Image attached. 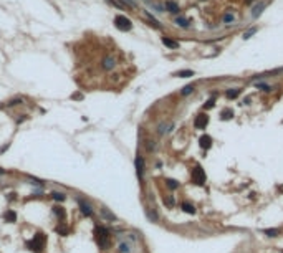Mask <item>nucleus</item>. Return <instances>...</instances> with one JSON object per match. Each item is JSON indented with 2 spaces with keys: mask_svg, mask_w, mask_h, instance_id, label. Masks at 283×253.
<instances>
[{
  "mask_svg": "<svg viewBox=\"0 0 283 253\" xmlns=\"http://www.w3.org/2000/svg\"><path fill=\"white\" fill-rule=\"evenodd\" d=\"M45 243H47V237L43 232H36L35 237H33L30 242H27V248L33 253H43V248H45Z\"/></svg>",
  "mask_w": 283,
  "mask_h": 253,
  "instance_id": "1",
  "label": "nucleus"
},
{
  "mask_svg": "<svg viewBox=\"0 0 283 253\" xmlns=\"http://www.w3.org/2000/svg\"><path fill=\"white\" fill-rule=\"evenodd\" d=\"M94 240H96V243L100 245V248H106L108 243H109V230H108L106 227H101V225H98L96 228H94Z\"/></svg>",
  "mask_w": 283,
  "mask_h": 253,
  "instance_id": "2",
  "label": "nucleus"
},
{
  "mask_svg": "<svg viewBox=\"0 0 283 253\" xmlns=\"http://www.w3.org/2000/svg\"><path fill=\"white\" fill-rule=\"evenodd\" d=\"M114 27L118 30H121V32H129V30L133 28V23H131V20H129L128 17L118 15V17L114 18Z\"/></svg>",
  "mask_w": 283,
  "mask_h": 253,
  "instance_id": "3",
  "label": "nucleus"
},
{
  "mask_svg": "<svg viewBox=\"0 0 283 253\" xmlns=\"http://www.w3.org/2000/svg\"><path fill=\"white\" fill-rule=\"evenodd\" d=\"M192 182L194 184H197V185H204L205 182V172L202 167H194L192 169Z\"/></svg>",
  "mask_w": 283,
  "mask_h": 253,
  "instance_id": "4",
  "label": "nucleus"
},
{
  "mask_svg": "<svg viewBox=\"0 0 283 253\" xmlns=\"http://www.w3.org/2000/svg\"><path fill=\"white\" fill-rule=\"evenodd\" d=\"M78 205H79V210H81V214L85 215V217H91V215H93V207L86 202V200L78 199Z\"/></svg>",
  "mask_w": 283,
  "mask_h": 253,
  "instance_id": "5",
  "label": "nucleus"
},
{
  "mask_svg": "<svg viewBox=\"0 0 283 253\" xmlns=\"http://www.w3.org/2000/svg\"><path fill=\"white\" fill-rule=\"evenodd\" d=\"M209 124V116L207 114H199L197 118L194 119V128L195 129H204Z\"/></svg>",
  "mask_w": 283,
  "mask_h": 253,
  "instance_id": "6",
  "label": "nucleus"
},
{
  "mask_svg": "<svg viewBox=\"0 0 283 253\" xmlns=\"http://www.w3.org/2000/svg\"><path fill=\"white\" fill-rule=\"evenodd\" d=\"M134 165H136V174H137V179L143 182V177H144V159L141 156L136 157L134 160Z\"/></svg>",
  "mask_w": 283,
  "mask_h": 253,
  "instance_id": "7",
  "label": "nucleus"
},
{
  "mask_svg": "<svg viewBox=\"0 0 283 253\" xmlns=\"http://www.w3.org/2000/svg\"><path fill=\"white\" fill-rule=\"evenodd\" d=\"M101 215H103V218H106L108 222H116L118 218H116V215L113 214L108 207H101Z\"/></svg>",
  "mask_w": 283,
  "mask_h": 253,
  "instance_id": "8",
  "label": "nucleus"
},
{
  "mask_svg": "<svg viewBox=\"0 0 283 253\" xmlns=\"http://www.w3.org/2000/svg\"><path fill=\"white\" fill-rule=\"evenodd\" d=\"M199 144H201V147L202 149H210V146H212V137L210 136H201V139H199Z\"/></svg>",
  "mask_w": 283,
  "mask_h": 253,
  "instance_id": "9",
  "label": "nucleus"
},
{
  "mask_svg": "<svg viewBox=\"0 0 283 253\" xmlns=\"http://www.w3.org/2000/svg\"><path fill=\"white\" fill-rule=\"evenodd\" d=\"M166 10L171 12V13H177V12H179L180 8H179V5H177L176 2H172V0H167V2H166Z\"/></svg>",
  "mask_w": 283,
  "mask_h": 253,
  "instance_id": "10",
  "label": "nucleus"
},
{
  "mask_svg": "<svg viewBox=\"0 0 283 253\" xmlns=\"http://www.w3.org/2000/svg\"><path fill=\"white\" fill-rule=\"evenodd\" d=\"M162 43H164L167 48H171V50H176V48H179V43L174 42V40L167 38V36H162Z\"/></svg>",
  "mask_w": 283,
  "mask_h": 253,
  "instance_id": "11",
  "label": "nucleus"
},
{
  "mask_svg": "<svg viewBox=\"0 0 283 253\" xmlns=\"http://www.w3.org/2000/svg\"><path fill=\"white\" fill-rule=\"evenodd\" d=\"M114 65H116V60L113 56H106L103 60V68L104 70H111V68H114Z\"/></svg>",
  "mask_w": 283,
  "mask_h": 253,
  "instance_id": "12",
  "label": "nucleus"
},
{
  "mask_svg": "<svg viewBox=\"0 0 283 253\" xmlns=\"http://www.w3.org/2000/svg\"><path fill=\"white\" fill-rule=\"evenodd\" d=\"M4 220L7 222V223H13V222L17 220V214H15L13 210H7L4 214Z\"/></svg>",
  "mask_w": 283,
  "mask_h": 253,
  "instance_id": "13",
  "label": "nucleus"
},
{
  "mask_svg": "<svg viewBox=\"0 0 283 253\" xmlns=\"http://www.w3.org/2000/svg\"><path fill=\"white\" fill-rule=\"evenodd\" d=\"M53 214L56 215L58 220H61V222H63L65 218H66V212H65L63 208H61V207H58V205H56V207H53Z\"/></svg>",
  "mask_w": 283,
  "mask_h": 253,
  "instance_id": "14",
  "label": "nucleus"
},
{
  "mask_svg": "<svg viewBox=\"0 0 283 253\" xmlns=\"http://www.w3.org/2000/svg\"><path fill=\"white\" fill-rule=\"evenodd\" d=\"M55 230H56V233L58 235H61V237H66L68 235V227H66V223H60V225H56V228H55Z\"/></svg>",
  "mask_w": 283,
  "mask_h": 253,
  "instance_id": "15",
  "label": "nucleus"
},
{
  "mask_svg": "<svg viewBox=\"0 0 283 253\" xmlns=\"http://www.w3.org/2000/svg\"><path fill=\"white\" fill-rule=\"evenodd\" d=\"M182 210L186 212V214H195V207L192 205V203H189V202H182Z\"/></svg>",
  "mask_w": 283,
  "mask_h": 253,
  "instance_id": "16",
  "label": "nucleus"
},
{
  "mask_svg": "<svg viewBox=\"0 0 283 253\" xmlns=\"http://www.w3.org/2000/svg\"><path fill=\"white\" fill-rule=\"evenodd\" d=\"M238 94H240V89H238V88H233V89H229V91H227L225 96L229 98V99H235Z\"/></svg>",
  "mask_w": 283,
  "mask_h": 253,
  "instance_id": "17",
  "label": "nucleus"
},
{
  "mask_svg": "<svg viewBox=\"0 0 283 253\" xmlns=\"http://www.w3.org/2000/svg\"><path fill=\"white\" fill-rule=\"evenodd\" d=\"M176 76H179V78H190V76H194V71L192 70H180V71L176 73Z\"/></svg>",
  "mask_w": 283,
  "mask_h": 253,
  "instance_id": "18",
  "label": "nucleus"
},
{
  "mask_svg": "<svg viewBox=\"0 0 283 253\" xmlns=\"http://www.w3.org/2000/svg\"><path fill=\"white\" fill-rule=\"evenodd\" d=\"M146 215H147V218H149L151 222H157V220H159V217H157V214H156V210L146 208Z\"/></svg>",
  "mask_w": 283,
  "mask_h": 253,
  "instance_id": "19",
  "label": "nucleus"
},
{
  "mask_svg": "<svg viewBox=\"0 0 283 253\" xmlns=\"http://www.w3.org/2000/svg\"><path fill=\"white\" fill-rule=\"evenodd\" d=\"M220 118H222L224 121H227V119H232V118H233V111H232V109H224L222 113H220Z\"/></svg>",
  "mask_w": 283,
  "mask_h": 253,
  "instance_id": "20",
  "label": "nucleus"
},
{
  "mask_svg": "<svg viewBox=\"0 0 283 253\" xmlns=\"http://www.w3.org/2000/svg\"><path fill=\"white\" fill-rule=\"evenodd\" d=\"M51 199L56 200V202H63V200H66V195L61 192H51Z\"/></svg>",
  "mask_w": 283,
  "mask_h": 253,
  "instance_id": "21",
  "label": "nucleus"
},
{
  "mask_svg": "<svg viewBox=\"0 0 283 253\" xmlns=\"http://www.w3.org/2000/svg\"><path fill=\"white\" fill-rule=\"evenodd\" d=\"M166 185H167L171 190H176L177 187H179V182L174 180V179H167V180H166Z\"/></svg>",
  "mask_w": 283,
  "mask_h": 253,
  "instance_id": "22",
  "label": "nucleus"
},
{
  "mask_svg": "<svg viewBox=\"0 0 283 253\" xmlns=\"http://www.w3.org/2000/svg\"><path fill=\"white\" fill-rule=\"evenodd\" d=\"M174 23L179 25V27H182V28H189V20H187V18H176Z\"/></svg>",
  "mask_w": 283,
  "mask_h": 253,
  "instance_id": "23",
  "label": "nucleus"
},
{
  "mask_svg": "<svg viewBox=\"0 0 283 253\" xmlns=\"http://www.w3.org/2000/svg\"><path fill=\"white\" fill-rule=\"evenodd\" d=\"M192 91H194V85H187L186 88H182L180 93H182V96H187V94H190Z\"/></svg>",
  "mask_w": 283,
  "mask_h": 253,
  "instance_id": "24",
  "label": "nucleus"
},
{
  "mask_svg": "<svg viewBox=\"0 0 283 253\" xmlns=\"http://www.w3.org/2000/svg\"><path fill=\"white\" fill-rule=\"evenodd\" d=\"M265 7V2H262V4L260 5H257V7L253 8V17H258V15H260V12H262V8Z\"/></svg>",
  "mask_w": 283,
  "mask_h": 253,
  "instance_id": "25",
  "label": "nucleus"
},
{
  "mask_svg": "<svg viewBox=\"0 0 283 253\" xmlns=\"http://www.w3.org/2000/svg\"><path fill=\"white\" fill-rule=\"evenodd\" d=\"M255 32H257V28H255V27H253V28H250V30H247V32L244 33V38H245V40H248V38H250V36L253 35Z\"/></svg>",
  "mask_w": 283,
  "mask_h": 253,
  "instance_id": "26",
  "label": "nucleus"
},
{
  "mask_svg": "<svg viewBox=\"0 0 283 253\" xmlns=\"http://www.w3.org/2000/svg\"><path fill=\"white\" fill-rule=\"evenodd\" d=\"M119 252H121V253H128L129 252L128 243H121V245H119Z\"/></svg>",
  "mask_w": 283,
  "mask_h": 253,
  "instance_id": "27",
  "label": "nucleus"
},
{
  "mask_svg": "<svg viewBox=\"0 0 283 253\" xmlns=\"http://www.w3.org/2000/svg\"><path fill=\"white\" fill-rule=\"evenodd\" d=\"M265 233L268 237H276L278 235V230H275V228H273V230H265Z\"/></svg>",
  "mask_w": 283,
  "mask_h": 253,
  "instance_id": "28",
  "label": "nucleus"
},
{
  "mask_svg": "<svg viewBox=\"0 0 283 253\" xmlns=\"http://www.w3.org/2000/svg\"><path fill=\"white\" fill-rule=\"evenodd\" d=\"M18 104H22V99H18V98H17V99H12L7 106H18Z\"/></svg>",
  "mask_w": 283,
  "mask_h": 253,
  "instance_id": "29",
  "label": "nucleus"
},
{
  "mask_svg": "<svg viewBox=\"0 0 283 253\" xmlns=\"http://www.w3.org/2000/svg\"><path fill=\"white\" fill-rule=\"evenodd\" d=\"M214 103H215L214 99H209L207 103L204 104V108H205V109H210V108H214Z\"/></svg>",
  "mask_w": 283,
  "mask_h": 253,
  "instance_id": "30",
  "label": "nucleus"
},
{
  "mask_svg": "<svg viewBox=\"0 0 283 253\" xmlns=\"http://www.w3.org/2000/svg\"><path fill=\"white\" fill-rule=\"evenodd\" d=\"M71 99H83V94L81 93H73L71 94Z\"/></svg>",
  "mask_w": 283,
  "mask_h": 253,
  "instance_id": "31",
  "label": "nucleus"
},
{
  "mask_svg": "<svg viewBox=\"0 0 283 253\" xmlns=\"http://www.w3.org/2000/svg\"><path fill=\"white\" fill-rule=\"evenodd\" d=\"M164 202L167 203L169 207H172V205H174V199H172V197H167V199H164Z\"/></svg>",
  "mask_w": 283,
  "mask_h": 253,
  "instance_id": "32",
  "label": "nucleus"
},
{
  "mask_svg": "<svg viewBox=\"0 0 283 253\" xmlns=\"http://www.w3.org/2000/svg\"><path fill=\"white\" fill-rule=\"evenodd\" d=\"M224 22H227V23H229V22H233V15L227 13L225 17H224Z\"/></svg>",
  "mask_w": 283,
  "mask_h": 253,
  "instance_id": "33",
  "label": "nucleus"
},
{
  "mask_svg": "<svg viewBox=\"0 0 283 253\" xmlns=\"http://www.w3.org/2000/svg\"><path fill=\"white\" fill-rule=\"evenodd\" d=\"M156 147V144H154V141H147V149L149 151H152Z\"/></svg>",
  "mask_w": 283,
  "mask_h": 253,
  "instance_id": "34",
  "label": "nucleus"
},
{
  "mask_svg": "<svg viewBox=\"0 0 283 253\" xmlns=\"http://www.w3.org/2000/svg\"><path fill=\"white\" fill-rule=\"evenodd\" d=\"M250 2H252V0H247V4H250Z\"/></svg>",
  "mask_w": 283,
  "mask_h": 253,
  "instance_id": "35",
  "label": "nucleus"
}]
</instances>
